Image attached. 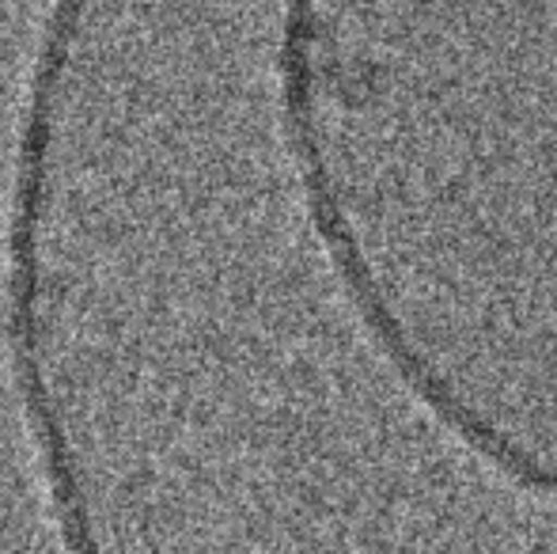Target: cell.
Segmentation results:
<instances>
[{
  "mask_svg": "<svg viewBox=\"0 0 557 554\" xmlns=\"http://www.w3.org/2000/svg\"><path fill=\"white\" fill-rule=\"evenodd\" d=\"M516 482H520V487H528V490H535V494L554 497V502H557V467L543 464V459H539V456H531L528 464L520 467V475H516Z\"/></svg>",
  "mask_w": 557,
  "mask_h": 554,
  "instance_id": "1",
  "label": "cell"
}]
</instances>
